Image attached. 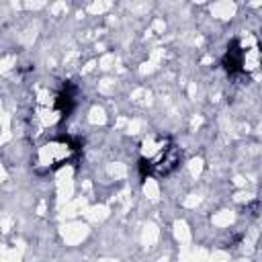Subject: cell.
<instances>
[{
    "label": "cell",
    "mask_w": 262,
    "mask_h": 262,
    "mask_svg": "<svg viewBox=\"0 0 262 262\" xmlns=\"http://www.w3.org/2000/svg\"><path fill=\"white\" fill-rule=\"evenodd\" d=\"M180 164L178 147L164 135H149L141 143L139 170L141 176H168Z\"/></svg>",
    "instance_id": "obj_1"
},
{
    "label": "cell",
    "mask_w": 262,
    "mask_h": 262,
    "mask_svg": "<svg viewBox=\"0 0 262 262\" xmlns=\"http://www.w3.org/2000/svg\"><path fill=\"white\" fill-rule=\"evenodd\" d=\"M80 143L72 137H55L47 143H43L37 149L35 166L39 170H55L68 162H72L78 156Z\"/></svg>",
    "instance_id": "obj_2"
}]
</instances>
